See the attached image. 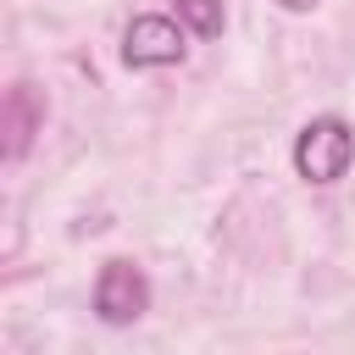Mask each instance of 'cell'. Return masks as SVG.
Segmentation results:
<instances>
[{"label": "cell", "mask_w": 355, "mask_h": 355, "mask_svg": "<svg viewBox=\"0 0 355 355\" xmlns=\"http://www.w3.org/2000/svg\"><path fill=\"white\" fill-rule=\"evenodd\" d=\"M355 161V128L344 116H311L294 139V172L305 183H338Z\"/></svg>", "instance_id": "cell-1"}, {"label": "cell", "mask_w": 355, "mask_h": 355, "mask_svg": "<svg viewBox=\"0 0 355 355\" xmlns=\"http://www.w3.org/2000/svg\"><path fill=\"white\" fill-rule=\"evenodd\" d=\"M94 311H100V322H111V327L139 322V316L150 311V283H144V272H139L133 261H105V266H100V283H94Z\"/></svg>", "instance_id": "cell-2"}, {"label": "cell", "mask_w": 355, "mask_h": 355, "mask_svg": "<svg viewBox=\"0 0 355 355\" xmlns=\"http://www.w3.org/2000/svg\"><path fill=\"white\" fill-rule=\"evenodd\" d=\"M122 61L128 67H172V61H183V22L178 17H161V11H144V17H133L128 22V33H122Z\"/></svg>", "instance_id": "cell-3"}, {"label": "cell", "mask_w": 355, "mask_h": 355, "mask_svg": "<svg viewBox=\"0 0 355 355\" xmlns=\"http://www.w3.org/2000/svg\"><path fill=\"white\" fill-rule=\"evenodd\" d=\"M33 128H39L33 89H28V83H11V94H6V161H22V150H28Z\"/></svg>", "instance_id": "cell-4"}, {"label": "cell", "mask_w": 355, "mask_h": 355, "mask_svg": "<svg viewBox=\"0 0 355 355\" xmlns=\"http://www.w3.org/2000/svg\"><path fill=\"white\" fill-rule=\"evenodd\" d=\"M172 11L194 39H216L222 33V0H172Z\"/></svg>", "instance_id": "cell-5"}, {"label": "cell", "mask_w": 355, "mask_h": 355, "mask_svg": "<svg viewBox=\"0 0 355 355\" xmlns=\"http://www.w3.org/2000/svg\"><path fill=\"white\" fill-rule=\"evenodd\" d=\"M277 6H283V11H311L316 0H277Z\"/></svg>", "instance_id": "cell-6"}]
</instances>
